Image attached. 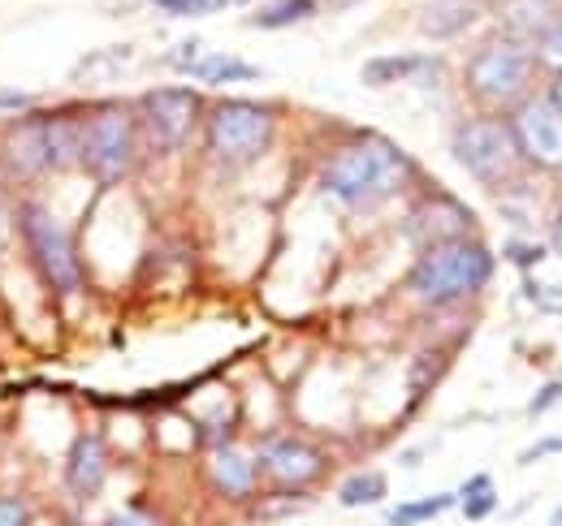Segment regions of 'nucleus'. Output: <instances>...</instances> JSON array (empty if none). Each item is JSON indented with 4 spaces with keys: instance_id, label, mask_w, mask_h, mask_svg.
<instances>
[{
    "instance_id": "nucleus-15",
    "label": "nucleus",
    "mask_w": 562,
    "mask_h": 526,
    "mask_svg": "<svg viewBox=\"0 0 562 526\" xmlns=\"http://www.w3.org/2000/svg\"><path fill=\"white\" fill-rule=\"evenodd\" d=\"M485 18V0H424L420 9V35L432 44L468 35Z\"/></svg>"
},
{
    "instance_id": "nucleus-9",
    "label": "nucleus",
    "mask_w": 562,
    "mask_h": 526,
    "mask_svg": "<svg viewBox=\"0 0 562 526\" xmlns=\"http://www.w3.org/2000/svg\"><path fill=\"white\" fill-rule=\"evenodd\" d=\"M510 134L528 164L562 173V113L550 95H524L510 113Z\"/></svg>"
},
{
    "instance_id": "nucleus-33",
    "label": "nucleus",
    "mask_w": 562,
    "mask_h": 526,
    "mask_svg": "<svg viewBox=\"0 0 562 526\" xmlns=\"http://www.w3.org/2000/svg\"><path fill=\"white\" fill-rule=\"evenodd\" d=\"M550 247H554V251H559V255H562V207H559V211H554V229H550Z\"/></svg>"
},
{
    "instance_id": "nucleus-31",
    "label": "nucleus",
    "mask_w": 562,
    "mask_h": 526,
    "mask_svg": "<svg viewBox=\"0 0 562 526\" xmlns=\"http://www.w3.org/2000/svg\"><path fill=\"white\" fill-rule=\"evenodd\" d=\"M528 294H532L541 307H550V311H562V289H541L537 281H528Z\"/></svg>"
},
{
    "instance_id": "nucleus-10",
    "label": "nucleus",
    "mask_w": 562,
    "mask_h": 526,
    "mask_svg": "<svg viewBox=\"0 0 562 526\" xmlns=\"http://www.w3.org/2000/svg\"><path fill=\"white\" fill-rule=\"evenodd\" d=\"M325 466H329L325 454L316 445L299 441V436H273L256 449V470H265L278 488H290V492L316 483L325 474Z\"/></svg>"
},
{
    "instance_id": "nucleus-24",
    "label": "nucleus",
    "mask_w": 562,
    "mask_h": 526,
    "mask_svg": "<svg viewBox=\"0 0 562 526\" xmlns=\"http://www.w3.org/2000/svg\"><path fill=\"white\" fill-rule=\"evenodd\" d=\"M532 53H537V66L562 69V13L546 18V26L532 35Z\"/></svg>"
},
{
    "instance_id": "nucleus-34",
    "label": "nucleus",
    "mask_w": 562,
    "mask_h": 526,
    "mask_svg": "<svg viewBox=\"0 0 562 526\" xmlns=\"http://www.w3.org/2000/svg\"><path fill=\"white\" fill-rule=\"evenodd\" d=\"M550 100L559 104V113H562V69H554V82H550Z\"/></svg>"
},
{
    "instance_id": "nucleus-26",
    "label": "nucleus",
    "mask_w": 562,
    "mask_h": 526,
    "mask_svg": "<svg viewBox=\"0 0 562 526\" xmlns=\"http://www.w3.org/2000/svg\"><path fill=\"white\" fill-rule=\"evenodd\" d=\"M26 523H31L26 505L18 496H0V526H26Z\"/></svg>"
},
{
    "instance_id": "nucleus-11",
    "label": "nucleus",
    "mask_w": 562,
    "mask_h": 526,
    "mask_svg": "<svg viewBox=\"0 0 562 526\" xmlns=\"http://www.w3.org/2000/svg\"><path fill=\"white\" fill-rule=\"evenodd\" d=\"M173 66L178 73L204 82V87H234V82H260L265 69L243 61V57H229V53H212L200 39H187L173 48Z\"/></svg>"
},
{
    "instance_id": "nucleus-7",
    "label": "nucleus",
    "mask_w": 562,
    "mask_h": 526,
    "mask_svg": "<svg viewBox=\"0 0 562 526\" xmlns=\"http://www.w3.org/2000/svg\"><path fill=\"white\" fill-rule=\"evenodd\" d=\"M204 117V100L191 87H151L135 104L139 138L156 156H173L191 142V134Z\"/></svg>"
},
{
    "instance_id": "nucleus-32",
    "label": "nucleus",
    "mask_w": 562,
    "mask_h": 526,
    "mask_svg": "<svg viewBox=\"0 0 562 526\" xmlns=\"http://www.w3.org/2000/svg\"><path fill=\"white\" fill-rule=\"evenodd\" d=\"M35 100L26 95V91H0V108H9V113H26Z\"/></svg>"
},
{
    "instance_id": "nucleus-19",
    "label": "nucleus",
    "mask_w": 562,
    "mask_h": 526,
    "mask_svg": "<svg viewBox=\"0 0 562 526\" xmlns=\"http://www.w3.org/2000/svg\"><path fill=\"white\" fill-rule=\"evenodd\" d=\"M321 13V0H265L256 13H251V26L260 31H285V26H299L307 18Z\"/></svg>"
},
{
    "instance_id": "nucleus-1",
    "label": "nucleus",
    "mask_w": 562,
    "mask_h": 526,
    "mask_svg": "<svg viewBox=\"0 0 562 526\" xmlns=\"http://www.w3.org/2000/svg\"><path fill=\"white\" fill-rule=\"evenodd\" d=\"M412 173H416V164L403 156V147H394L385 134H359L325 160L321 186L342 207L368 211V207L398 195L412 182Z\"/></svg>"
},
{
    "instance_id": "nucleus-27",
    "label": "nucleus",
    "mask_w": 562,
    "mask_h": 526,
    "mask_svg": "<svg viewBox=\"0 0 562 526\" xmlns=\"http://www.w3.org/2000/svg\"><path fill=\"white\" fill-rule=\"evenodd\" d=\"M104 526H160V518L147 514V510H122V514H113Z\"/></svg>"
},
{
    "instance_id": "nucleus-30",
    "label": "nucleus",
    "mask_w": 562,
    "mask_h": 526,
    "mask_svg": "<svg viewBox=\"0 0 562 526\" xmlns=\"http://www.w3.org/2000/svg\"><path fill=\"white\" fill-rule=\"evenodd\" d=\"M550 454H562V432L559 436H546V441H537V445H532V449H528V454H524V466H528V461H537V458H550Z\"/></svg>"
},
{
    "instance_id": "nucleus-17",
    "label": "nucleus",
    "mask_w": 562,
    "mask_h": 526,
    "mask_svg": "<svg viewBox=\"0 0 562 526\" xmlns=\"http://www.w3.org/2000/svg\"><path fill=\"white\" fill-rule=\"evenodd\" d=\"M209 474H212V488L221 496H229V501H247L256 492V458H247V454H238L229 445H216L212 449Z\"/></svg>"
},
{
    "instance_id": "nucleus-23",
    "label": "nucleus",
    "mask_w": 562,
    "mask_h": 526,
    "mask_svg": "<svg viewBox=\"0 0 562 526\" xmlns=\"http://www.w3.org/2000/svg\"><path fill=\"white\" fill-rule=\"evenodd\" d=\"M338 501H342V505H376V501H385V474H376V470L351 474V479L338 488Z\"/></svg>"
},
{
    "instance_id": "nucleus-13",
    "label": "nucleus",
    "mask_w": 562,
    "mask_h": 526,
    "mask_svg": "<svg viewBox=\"0 0 562 526\" xmlns=\"http://www.w3.org/2000/svg\"><path fill=\"white\" fill-rule=\"evenodd\" d=\"M472 229V211L454 198H437V203H420L407 220V233L420 242V247H437V242H450V238H463Z\"/></svg>"
},
{
    "instance_id": "nucleus-5",
    "label": "nucleus",
    "mask_w": 562,
    "mask_h": 526,
    "mask_svg": "<svg viewBox=\"0 0 562 526\" xmlns=\"http://www.w3.org/2000/svg\"><path fill=\"white\" fill-rule=\"evenodd\" d=\"M13 225L22 233V247H26V255L35 263V272L44 276V285L53 294H61V298L78 294L82 289V260H78L70 229L57 220V211L35 203V198H26V203H18Z\"/></svg>"
},
{
    "instance_id": "nucleus-14",
    "label": "nucleus",
    "mask_w": 562,
    "mask_h": 526,
    "mask_svg": "<svg viewBox=\"0 0 562 526\" xmlns=\"http://www.w3.org/2000/svg\"><path fill=\"white\" fill-rule=\"evenodd\" d=\"M48 173H70L82 160V108H44Z\"/></svg>"
},
{
    "instance_id": "nucleus-20",
    "label": "nucleus",
    "mask_w": 562,
    "mask_h": 526,
    "mask_svg": "<svg viewBox=\"0 0 562 526\" xmlns=\"http://www.w3.org/2000/svg\"><path fill=\"white\" fill-rule=\"evenodd\" d=\"M550 13H554L550 0H506V4H502L506 35H519V39H532V35L546 26Z\"/></svg>"
},
{
    "instance_id": "nucleus-6",
    "label": "nucleus",
    "mask_w": 562,
    "mask_h": 526,
    "mask_svg": "<svg viewBox=\"0 0 562 526\" xmlns=\"http://www.w3.org/2000/svg\"><path fill=\"white\" fill-rule=\"evenodd\" d=\"M209 151L225 164H251L260 160L278 138V113L256 100H221L209 108L204 122Z\"/></svg>"
},
{
    "instance_id": "nucleus-8",
    "label": "nucleus",
    "mask_w": 562,
    "mask_h": 526,
    "mask_svg": "<svg viewBox=\"0 0 562 526\" xmlns=\"http://www.w3.org/2000/svg\"><path fill=\"white\" fill-rule=\"evenodd\" d=\"M450 151L454 160L485 186H497V182H510L515 178V164H519V147H515V134H510V122L502 117H468L459 122V130L450 138Z\"/></svg>"
},
{
    "instance_id": "nucleus-22",
    "label": "nucleus",
    "mask_w": 562,
    "mask_h": 526,
    "mask_svg": "<svg viewBox=\"0 0 562 526\" xmlns=\"http://www.w3.org/2000/svg\"><path fill=\"white\" fill-rule=\"evenodd\" d=\"M454 501H459L454 492H437V496H420V501H403L385 523L390 526H420V523H428V518H437V514H446Z\"/></svg>"
},
{
    "instance_id": "nucleus-35",
    "label": "nucleus",
    "mask_w": 562,
    "mask_h": 526,
    "mask_svg": "<svg viewBox=\"0 0 562 526\" xmlns=\"http://www.w3.org/2000/svg\"><path fill=\"white\" fill-rule=\"evenodd\" d=\"M550 526H562V501H559V510H554V518H550Z\"/></svg>"
},
{
    "instance_id": "nucleus-2",
    "label": "nucleus",
    "mask_w": 562,
    "mask_h": 526,
    "mask_svg": "<svg viewBox=\"0 0 562 526\" xmlns=\"http://www.w3.org/2000/svg\"><path fill=\"white\" fill-rule=\"evenodd\" d=\"M493 276V251L481 238H450V242H437V247H424L420 263L412 267V294L428 302V307H441V302H459V298H472L490 285Z\"/></svg>"
},
{
    "instance_id": "nucleus-12",
    "label": "nucleus",
    "mask_w": 562,
    "mask_h": 526,
    "mask_svg": "<svg viewBox=\"0 0 562 526\" xmlns=\"http://www.w3.org/2000/svg\"><path fill=\"white\" fill-rule=\"evenodd\" d=\"M0 160L13 178H44L48 173V147H44V113H22L0 134Z\"/></svg>"
},
{
    "instance_id": "nucleus-21",
    "label": "nucleus",
    "mask_w": 562,
    "mask_h": 526,
    "mask_svg": "<svg viewBox=\"0 0 562 526\" xmlns=\"http://www.w3.org/2000/svg\"><path fill=\"white\" fill-rule=\"evenodd\" d=\"M454 496H459V505H463V518H468V523H481V518H490L493 510H497V492H493L490 474H472Z\"/></svg>"
},
{
    "instance_id": "nucleus-16",
    "label": "nucleus",
    "mask_w": 562,
    "mask_h": 526,
    "mask_svg": "<svg viewBox=\"0 0 562 526\" xmlns=\"http://www.w3.org/2000/svg\"><path fill=\"white\" fill-rule=\"evenodd\" d=\"M109 474V445L100 436H78L66 454V483L74 496H95Z\"/></svg>"
},
{
    "instance_id": "nucleus-28",
    "label": "nucleus",
    "mask_w": 562,
    "mask_h": 526,
    "mask_svg": "<svg viewBox=\"0 0 562 526\" xmlns=\"http://www.w3.org/2000/svg\"><path fill=\"white\" fill-rule=\"evenodd\" d=\"M559 397H562V385H559V380H554V385H546L541 393L532 397V405H528V414H532V419H541V414H546V410H550V405H554Z\"/></svg>"
},
{
    "instance_id": "nucleus-29",
    "label": "nucleus",
    "mask_w": 562,
    "mask_h": 526,
    "mask_svg": "<svg viewBox=\"0 0 562 526\" xmlns=\"http://www.w3.org/2000/svg\"><path fill=\"white\" fill-rule=\"evenodd\" d=\"M506 255H510V260L519 263V267H532V263L541 260V255H546V247H528V242H510V247H506Z\"/></svg>"
},
{
    "instance_id": "nucleus-25",
    "label": "nucleus",
    "mask_w": 562,
    "mask_h": 526,
    "mask_svg": "<svg viewBox=\"0 0 562 526\" xmlns=\"http://www.w3.org/2000/svg\"><path fill=\"white\" fill-rule=\"evenodd\" d=\"M229 4H243V0H151V9H160L169 18H209Z\"/></svg>"
},
{
    "instance_id": "nucleus-4",
    "label": "nucleus",
    "mask_w": 562,
    "mask_h": 526,
    "mask_svg": "<svg viewBox=\"0 0 562 526\" xmlns=\"http://www.w3.org/2000/svg\"><path fill=\"white\" fill-rule=\"evenodd\" d=\"M532 78H537L532 39H519L506 31L490 35L463 66V87L472 91V100H481L490 108H515L528 95Z\"/></svg>"
},
{
    "instance_id": "nucleus-18",
    "label": "nucleus",
    "mask_w": 562,
    "mask_h": 526,
    "mask_svg": "<svg viewBox=\"0 0 562 526\" xmlns=\"http://www.w3.org/2000/svg\"><path fill=\"white\" fill-rule=\"evenodd\" d=\"M424 69H437V61H428L420 53H394V57H372V61H363L359 78H363V87H390V82L416 78Z\"/></svg>"
},
{
    "instance_id": "nucleus-3",
    "label": "nucleus",
    "mask_w": 562,
    "mask_h": 526,
    "mask_svg": "<svg viewBox=\"0 0 562 526\" xmlns=\"http://www.w3.org/2000/svg\"><path fill=\"white\" fill-rule=\"evenodd\" d=\"M139 122L131 104L100 100L82 104V160L78 169L91 173L100 186H117L139 164Z\"/></svg>"
}]
</instances>
